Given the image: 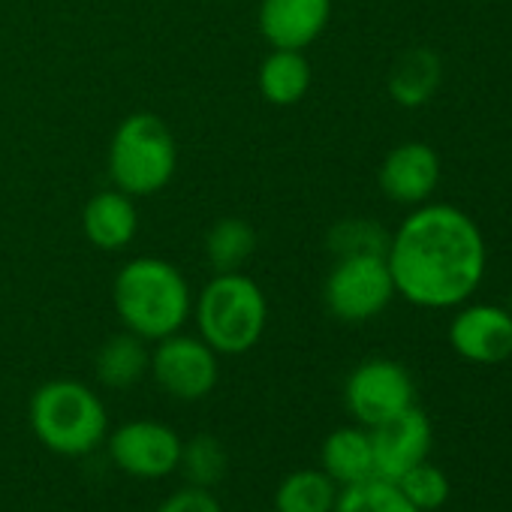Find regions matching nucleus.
Segmentation results:
<instances>
[{"mask_svg":"<svg viewBox=\"0 0 512 512\" xmlns=\"http://www.w3.org/2000/svg\"><path fill=\"white\" fill-rule=\"evenodd\" d=\"M440 79H443L440 58L431 49H410L395 61L389 73V97L404 109H419L434 97Z\"/></svg>","mask_w":512,"mask_h":512,"instance_id":"f3484780","label":"nucleus"},{"mask_svg":"<svg viewBox=\"0 0 512 512\" xmlns=\"http://www.w3.org/2000/svg\"><path fill=\"white\" fill-rule=\"evenodd\" d=\"M341 485L323 470H296L275 491V512H332Z\"/></svg>","mask_w":512,"mask_h":512,"instance_id":"aec40b11","label":"nucleus"},{"mask_svg":"<svg viewBox=\"0 0 512 512\" xmlns=\"http://www.w3.org/2000/svg\"><path fill=\"white\" fill-rule=\"evenodd\" d=\"M181 437L157 419H133L112 431L109 455L118 470L136 479H163L178 470Z\"/></svg>","mask_w":512,"mask_h":512,"instance_id":"1a4fd4ad","label":"nucleus"},{"mask_svg":"<svg viewBox=\"0 0 512 512\" xmlns=\"http://www.w3.org/2000/svg\"><path fill=\"white\" fill-rule=\"evenodd\" d=\"M389 235L374 223V220H341L329 232V250L338 256H356V253H386Z\"/></svg>","mask_w":512,"mask_h":512,"instance_id":"b1692460","label":"nucleus"},{"mask_svg":"<svg viewBox=\"0 0 512 512\" xmlns=\"http://www.w3.org/2000/svg\"><path fill=\"white\" fill-rule=\"evenodd\" d=\"M112 305L127 332L157 344L184 329L193 314V293L169 260L136 256L115 275Z\"/></svg>","mask_w":512,"mask_h":512,"instance_id":"f03ea898","label":"nucleus"},{"mask_svg":"<svg viewBox=\"0 0 512 512\" xmlns=\"http://www.w3.org/2000/svg\"><path fill=\"white\" fill-rule=\"evenodd\" d=\"M311 61L302 52L293 49H272L263 64L260 73H256V88H260L263 100L272 106H296L305 100V94L311 91Z\"/></svg>","mask_w":512,"mask_h":512,"instance_id":"dca6fc26","label":"nucleus"},{"mask_svg":"<svg viewBox=\"0 0 512 512\" xmlns=\"http://www.w3.org/2000/svg\"><path fill=\"white\" fill-rule=\"evenodd\" d=\"M178 169V145L169 124L151 112L127 115L109 142V178L127 196L160 193Z\"/></svg>","mask_w":512,"mask_h":512,"instance_id":"39448f33","label":"nucleus"},{"mask_svg":"<svg viewBox=\"0 0 512 512\" xmlns=\"http://www.w3.org/2000/svg\"><path fill=\"white\" fill-rule=\"evenodd\" d=\"M386 263L395 296L416 308L464 305L485 278L488 250L476 220L446 202L416 205L389 235Z\"/></svg>","mask_w":512,"mask_h":512,"instance_id":"f257e3e1","label":"nucleus"},{"mask_svg":"<svg viewBox=\"0 0 512 512\" xmlns=\"http://www.w3.org/2000/svg\"><path fill=\"white\" fill-rule=\"evenodd\" d=\"M37 440L67 458L94 452L106 440L109 416L100 395L79 380L43 383L28 407Z\"/></svg>","mask_w":512,"mask_h":512,"instance_id":"20e7f679","label":"nucleus"},{"mask_svg":"<svg viewBox=\"0 0 512 512\" xmlns=\"http://www.w3.org/2000/svg\"><path fill=\"white\" fill-rule=\"evenodd\" d=\"M395 299V281L386 253L338 256L323 284V302L341 323H368Z\"/></svg>","mask_w":512,"mask_h":512,"instance_id":"423d86ee","label":"nucleus"},{"mask_svg":"<svg viewBox=\"0 0 512 512\" xmlns=\"http://www.w3.org/2000/svg\"><path fill=\"white\" fill-rule=\"evenodd\" d=\"M344 404L362 428H374L416 404L410 371L395 359H365L344 383Z\"/></svg>","mask_w":512,"mask_h":512,"instance_id":"0eeeda50","label":"nucleus"},{"mask_svg":"<svg viewBox=\"0 0 512 512\" xmlns=\"http://www.w3.org/2000/svg\"><path fill=\"white\" fill-rule=\"evenodd\" d=\"M157 512H223L220 500L211 494V488H199V485H187L181 491H175L172 497H166Z\"/></svg>","mask_w":512,"mask_h":512,"instance_id":"393cba45","label":"nucleus"},{"mask_svg":"<svg viewBox=\"0 0 512 512\" xmlns=\"http://www.w3.org/2000/svg\"><path fill=\"white\" fill-rule=\"evenodd\" d=\"M377 184L389 202L416 208L440 184V157L428 142H401L383 157Z\"/></svg>","mask_w":512,"mask_h":512,"instance_id":"f8f14e48","label":"nucleus"},{"mask_svg":"<svg viewBox=\"0 0 512 512\" xmlns=\"http://www.w3.org/2000/svg\"><path fill=\"white\" fill-rule=\"evenodd\" d=\"M332 19V0H263L256 28L272 49L305 52L323 37Z\"/></svg>","mask_w":512,"mask_h":512,"instance_id":"ddd939ff","label":"nucleus"},{"mask_svg":"<svg viewBox=\"0 0 512 512\" xmlns=\"http://www.w3.org/2000/svg\"><path fill=\"white\" fill-rule=\"evenodd\" d=\"M199 338L217 356H241L263 341L269 302L263 287L244 272L214 275L196 299Z\"/></svg>","mask_w":512,"mask_h":512,"instance_id":"7ed1b4c3","label":"nucleus"},{"mask_svg":"<svg viewBox=\"0 0 512 512\" xmlns=\"http://www.w3.org/2000/svg\"><path fill=\"white\" fill-rule=\"evenodd\" d=\"M178 467L187 479V485H199V488H211L226 476V449L217 437L211 434H196L187 443H181V458Z\"/></svg>","mask_w":512,"mask_h":512,"instance_id":"4be33fe9","label":"nucleus"},{"mask_svg":"<svg viewBox=\"0 0 512 512\" xmlns=\"http://www.w3.org/2000/svg\"><path fill=\"white\" fill-rule=\"evenodd\" d=\"M82 232L97 250H124L139 232V211L133 196L121 193L118 187L94 193L82 211Z\"/></svg>","mask_w":512,"mask_h":512,"instance_id":"4468645a","label":"nucleus"},{"mask_svg":"<svg viewBox=\"0 0 512 512\" xmlns=\"http://www.w3.org/2000/svg\"><path fill=\"white\" fill-rule=\"evenodd\" d=\"M320 470L329 473L341 488L377 476L371 431L362 425H347V428L332 431L320 449Z\"/></svg>","mask_w":512,"mask_h":512,"instance_id":"2eb2a0df","label":"nucleus"},{"mask_svg":"<svg viewBox=\"0 0 512 512\" xmlns=\"http://www.w3.org/2000/svg\"><path fill=\"white\" fill-rule=\"evenodd\" d=\"M452 350L473 365H500L512 359V311L500 305H458L449 323Z\"/></svg>","mask_w":512,"mask_h":512,"instance_id":"9d476101","label":"nucleus"},{"mask_svg":"<svg viewBox=\"0 0 512 512\" xmlns=\"http://www.w3.org/2000/svg\"><path fill=\"white\" fill-rule=\"evenodd\" d=\"M151 368V350L148 341H142L133 332H118L112 335L94 359L97 380L109 389H130L136 386Z\"/></svg>","mask_w":512,"mask_h":512,"instance_id":"a211bd4d","label":"nucleus"},{"mask_svg":"<svg viewBox=\"0 0 512 512\" xmlns=\"http://www.w3.org/2000/svg\"><path fill=\"white\" fill-rule=\"evenodd\" d=\"M368 431L374 446V470L389 482H398L410 467L422 464L434 443L431 419L416 404Z\"/></svg>","mask_w":512,"mask_h":512,"instance_id":"9b49d317","label":"nucleus"},{"mask_svg":"<svg viewBox=\"0 0 512 512\" xmlns=\"http://www.w3.org/2000/svg\"><path fill=\"white\" fill-rule=\"evenodd\" d=\"M253 250H256V232L241 217H223L205 235V260L214 275L241 272Z\"/></svg>","mask_w":512,"mask_h":512,"instance_id":"6ab92c4d","label":"nucleus"},{"mask_svg":"<svg viewBox=\"0 0 512 512\" xmlns=\"http://www.w3.org/2000/svg\"><path fill=\"white\" fill-rule=\"evenodd\" d=\"M395 485L401 488V494H404L419 512H434V509H440V506L449 500V491H452L449 476H446L437 464H431L428 458H425L422 464L410 467Z\"/></svg>","mask_w":512,"mask_h":512,"instance_id":"5701e85b","label":"nucleus"},{"mask_svg":"<svg viewBox=\"0 0 512 512\" xmlns=\"http://www.w3.org/2000/svg\"><path fill=\"white\" fill-rule=\"evenodd\" d=\"M148 371L166 395L178 401H199L214 392L220 377V362L217 353L202 338L175 332L157 341V347L151 350Z\"/></svg>","mask_w":512,"mask_h":512,"instance_id":"6e6552de","label":"nucleus"},{"mask_svg":"<svg viewBox=\"0 0 512 512\" xmlns=\"http://www.w3.org/2000/svg\"><path fill=\"white\" fill-rule=\"evenodd\" d=\"M332 512H419L395 482L371 476L356 485H344L338 491Z\"/></svg>","mask_w":512,"mask_h":512,"instance_id":"412c9836","label":"nucleus"}]
</instances>
